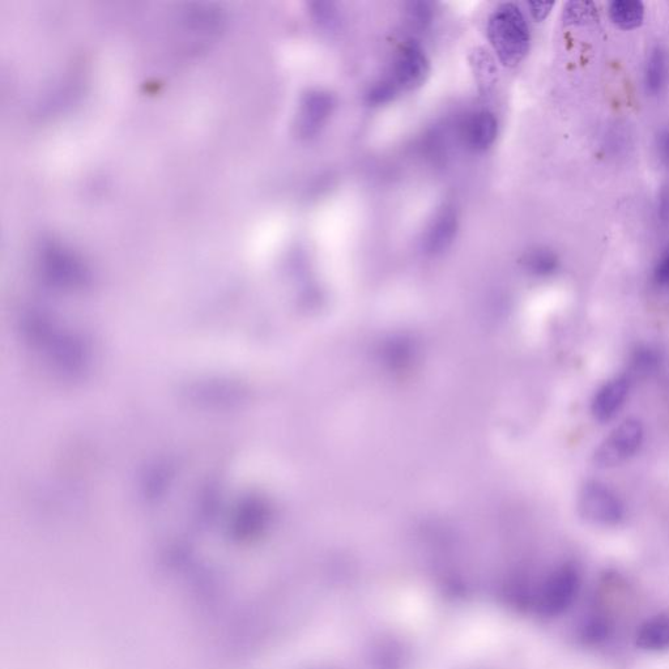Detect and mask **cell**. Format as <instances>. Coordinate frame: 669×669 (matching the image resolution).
<instances>
[{"instance_id": "5bb4252c", "label": "cell", "mask_w": 669, "mask_h": 669, "mask_svg": "<svg viewBox=\"0 0 669 669\" xmlns=\"http://www.w3.org/2000/svg\"><path fill=\"white\" fill-rule=\"evenodd\" d=\"M399 93L400 91L398 87L392 83V80L389 78V76H386V78L378 80V82L370 85L368 92H366L365 98L366 102H368L370 106H382L390 104L391 101H394L395 97L398 96Z\"/></svg>"}, {"instance_id": "e0dca14e", "label": "cell", "mask_w": 669, "mask_h": 669, "mask_svg": "<svg viewBox=\"0 0 669 669\" xmlns=\"http://www.w3.org/2000/svg\"><path fill=\"white\" fill-rule=\"evenodd\" d=\"M409 21L415 27L425 28L432 20V8L428 3H411L408 8Z\"/></svg>"}, {"instance_id": "ac0fdd59", "label": "cell", "mask_w": 669, "mask_h": 669, "mask_svg": "<svg viewBox=\"0 0 669 669\" xmlns=\"http://www.w3.org/2000/svg\"><path fill=\"white\" fill-rule=\"evenodd\" d=\"M658 364V356L650 348H639L633 357V365L636 370L641 372H649L654 366Z\"/></svg>"}, {"instance_id": "9c48e42d", "label": "cell", "mask_w": 669, "mask_h": 669, "mask_svg": "<svg viewBox=\"0 0 669 669\" xmlns=\"http://www.w3.org/2000/svg\"><path fill=\"white\" fill-rule=\"evenodd\" d=\"M458 228L457 212L453 208H443L424 234L423 246L426 253L436 255L449 249L457 238Z\"/></svg>"}, {"instance_id": "7a4b0ae2", "label": "cell", "mask_w": 669, "mask_h": 669, "mask_svg": "<svg viewBox=\"0 0 669 669\" xmlns=\"http://www.w3.org/2000/svg\"><path fill=\"white\" fill-rule=\"evenodd\" d=\"M579 514L596 526L613 527L624 521L626 506L622 498L602 481H587L578 496Z\"/></svg>"}, {"instance_id": "9a60e30c", "label": "cell", "mask_w": 669, "mask_h": 669, "mask_svg": "<svg viewBox=\"0 0 669 669\" xmlns=\"http://www.w3.org/2000/svg\"><path fill=\"white\" fill-rule=\"evenodd\" d=\"M611 632V625L604 616H588L581 626V637L587 643H598L604 641Z\"/></svg>"}, {"instance_id": "8992f818", "label": "cell", "mask_w": 669, "mask_h": 669, "mask_svg": "<svg viewBox=\"0 0 669 669\" xmlns=\"http://www.w3.org/2000/svg\"><path fill=\"white\" fill-rule=\"evenodd\" d=\"M630 391L628 377L620 376L609 379L592 398L591 412L599 423H608L619 415L625 406Z\"/></svg>"}, {"instance_id": "30bf717a", "label": "cell", "mask_w": 669, "mask_h": 669, "mask_svg": "<svg viewBox=\"0 0 669 669\" xmlns=\"http://www.w3.org/2000/svg\"><path fill=\"white\" fill-rule=\"evenodd\" d=\"M637 646L646 651L669 649V616H655L641 626L637 634Z\"/></svg>"}, {"instance_id": "277c9868", "label": "cell", "mask_w": 669, "mask_h": 669, "mask_svg": "<svg viewBox=\"0 0 669 669\" xmlns=\"http://www.w3.org/2000/svg\"><path fill=\"white\" fill-rule=\"evenodd\" d=\"M389 74L400 92L416 91L429 79L428 55L416 41H408L396 51Z\"/></svg>"}, {"instance_id": "5b68a950", "label": "cell", "mask_w": 669, "mask_h": 669, "mask_svg": "<svg viewBox=\"0 0 669 669\" xmlns=\"http://www.w3.org/2000/svg\"><path fill=\"white\" fill-rule=\"evenodd\" d=\"M498 119L490 110H477L468 114L460 127L464 146L472 152H485L496 143Z\"/></svg>"}, {"instance_id": "44dd1931", "label": "cell", "mask_w": 669, "mask_h": 669, "mask_svg": "<svg viewBox=\"0 0 669 669\" xmlns=\"http://www.w3.org/2000/svg\"><path fill=\"white\" fill-rule=\"evenodd\" d=\"M659 152L662 155V159L669 164V131L664 132L659 139Z\"/></svg>"}, {"instance_id": "52a82bcc", "label": "cell", "mask_w": 669, "mask_h": 669, "mask_svg": "<svg viewBox=\"0 0 669 669\" xmlns=\"http://www.w3.org/2000/svg\"><path fill=\"white\" fill-rule=\"evenodd\" d=\"M579 574L574 566H564L553 575L545 592L544 607L549 613L566 611L577 598Z\"/></svg>"}, {"instance_id": "4fadbf2b", "label": "cell", "mask_w": 669, "mask_h": 669, "mask_svg": "<svg viewBox=\"0 0 669 669\" xmlns=\"http://www.w3.org/2000/svg\"><path fill=\"white\" fill-rule=\"evenodd\" d=\"M526 264L535 275L548 276L557 271L558 258L551 250L535 249L527 254Z\"/></svg>"}, {"instance_id": "3957f363", "label": "cell", "mask_w": 669, "mask_h": 669, "mask_svg": "<svg viewBox=\"0 0 669 669\" xmlns=\"http://www.w3.org/2000/svg\"><path fill=\"white\" fill-rule=\"evenodd\" d=\"M645 429L641 421L626 419L604 438L595 450L594 463L600 468H615L632 459L641 449Z\"/></svg>"}, {"instance_id": "6da1fadb", "label": "cell", "mask_w": 669, "mask_h": 669, "mask_svg": "<svg viewBox=\"0 0 669 669\" xmlns=\"http://www.w3.org/2000/svg\"><path fill=\"white\" fill-rule=\"evenodd\" d=\"M487 36L505 67L518 66L530 50V27L521 8L514 3H502L494 8L488 19Z\"/></svg>"}, {"instance_id": "8fae6325", "label": "cell", "mask_w": 669, "mask_h": 669, "mask_svg": "<svg viewBox=\"0 0 669 669\" xmlns=\"http://www.w3.org/2000/svg\"><path fill=\"white\" fill-rule=\"evenodd\" d=\"M609 15L617 27L629 31L642 24L645 7L637 0H616L609 6Z\"/></svg>"}, {"instance_id": "2e32d148", "label": "cell", "mask_w": 669, "mask_h": 669, "mask_svg": "<svg viewBox=\"0 0 669 669\" xmlns=\"http://www.w3.org/2000/svg\"><path fill=\"white\" fill-rule=\"evenodd\" d=\"M565 14V19L568 23L586 24L587 21L594 20L595 7L592 3H570L568 8H566Z\"/></svg>"}, {"instance_id": "7c38bea8", "label": "cell", "mask_w": 669, "mask_h": 669, "mask_svg": "<svg viewBox=\"0 0 669 669\" xmlns=\"http://www.w3.org/2000/svg\"><path fill=\"white\" fill-rule=\"evenodd\" d=\"M667 55L662 49H656L649 59L646 67L647 91L656 95L662 91L667 82L668 65Z\"/></svg>"}, {"instance_id": "d6986e66", "label": "cell", "mask_w": 669, "mask_h": 669, "mask_svg": "<svg viewBox=\"0 0 669 669\" xmlns=\"http://www.w3.org/2000/svg\"><path fill=\"white\" fill-rule=\"evenodd\" d=\"M654 283L660 289L669 291V247L664 251L654 270Z\"/></svg>"}, {"instance_id": "ba28073f", "label": "cell", "mask_w": 669, "mask_h": 669, "mask_svg": "<svg viewBox=\"0 0 669 669\" xmlns=\"http://www.w3.org/2000/svg\"><path fill=\"white\" fill-rule=\"evenodd\" d=\"M335 97L326 91H311L304 97L300 110V129L304 135L317 134L334 113Z\"/></svg>"}, {"instance_id": "ffe728a7", "label": "cell", "mask_w": 669, "mask_h": 669, "mask_svg": "<svg viewBox=\"0 0 669 669\" xmlns=\"http://www.w3.org/2000/svg\"><path fill=\"white\" fill-rule=\"evenodd\" d=\"M553 6H555V4L553 3L528 4V7H530L532 17H534V19L538 21L544 20L545 17L549 15V12H551Z\"/></svg>"}]
</instances>
